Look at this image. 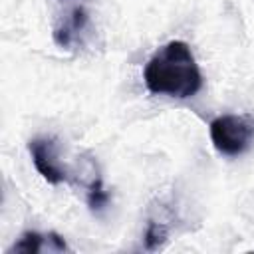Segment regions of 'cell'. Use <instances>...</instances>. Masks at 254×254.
I'll return each mask as SVG.
<instances>
[{"instance_id": "7a4b0ae2", "label": "cell", "mask_w": 254, "mask_h": 254, "mask_svg": "<svg viewBox=\"0 0 254 254\" xmlns=\"http://www.w3.org/2000/svg\"><path fill=\"white\" fill-rule=\"evenodd\" d=\"M93 0H52V38L64 50L83 44Z\"/></svg>"}, {"instance_id": "52a82bcc", "label": "cell", "mask_w": 254, "mask_h": 254, "mask_svg": "<svg viewBox=\"0 0 254 254\" xmlns=\"http://www.w3.org/2000/svg\"><path fill=\"white\" fill-rule=\"evenodd\" d=\"M169 236V230L163 222L157 220H149L147 222V230H145V248L147 250H157Z\"/></svg>"}, {"instance_id": "3957f363", "label": "cell", "mask_w": 254, "mask_h": 254, "mask_svg": "<svg viewBox=\"0 0 254 254\" xmlns=\"http://www.w3.org/2000/svg\"><path fill=\"white\" fill-rule=\"evenodd\" d=\"M208 131L210 141L218 153L226 157H238L254 143V115H220L210 121Z\"/></svg>"}, {"instance_id": "8992f818", "label": "cell", "mask_w": 254, "mask_h": 254, "mask_svg": "<svg viewBox=\"0 0 254 254\" xmlns=\"http://www.w3.org/2000/svg\"><path fill=\"white\" fill-rule=\"evenodd\" d=\"M87 204L93 212H101L109 204V192L105 190L99 177H95L87 187Z\"/></svg>"}, {"instance_id": "6da1fadb", "label": "cell", "mask_w": 254, "mask_h": 254, "mask_svg": "<svg viewBox=\"0 0 254 254\" xmlns=\"http://www.w3.org/2000/svg\"><path fill=\"white\" fill-rule=\"evenodd\" d=\"M143 79L151 93L177 99H189L202 87L198 64L189 44L181 40H173L153 54L145 65Z\"/></svg>"}, {"instance_id": "277c9868", "label": "cell", "mask_w": 254, "mask_h": 254, "mask_svg": "<svg viewBox=\"0 0 254 254\" xmlns=\"http://www.w3.org/2000/svg\"><path fill=\"white\" fill-rule=\"evenodd\" d=\"M28 151L32 155V163H34L36 171L50 185H62V183L69 181L67 171L58 161L56 139H52V137H34L28 143Z\"/></svg>"}, {"instance_id": "5b68a950", "label": "cell", "mask_w": 254, "mask_h": 254, "mask_svg": "<svg viewBox=\"0 0 254 254\" xmlns=\"http://www.w3.org/2000/svg\"><path fill=\"white\" fill-rule=\"evenodd\" d=\"M44 250H48V252L50 250L52 252H64V250H67V244L56 232H50V234L24 232L20 236V240L10 246L8 252H26V254H32V252H44Z\"/></svg>"}]
</instances>
